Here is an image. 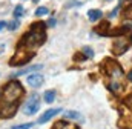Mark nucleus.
<instances>
[{"mask_svg": "<svg viewBox=\"0 0 132 129\" xmlns=\"http://www.w3.org/2000/svg\"><path fill=\"white\" fill-rule=\"evenodd\" d=\"M88 17H89L91 22H97L103 17V12L100 9H91V11H88Z\"/></svg>", "mask_w": 132, "mask_h": 129, "instance_id": "1a4fd4ad", "label": "nucleus"}, {"mask_svg": "<svg viewBox=\"0 0 132 129\" xmlns=\"http://www.w3.org/2000/svg\"><path fill=\"white\" fill-rule=\"evenodd\" d=\"M118 9H120V5H117V8H115V9H114V11H112V12L109 14V17H111V19H114V17L117 15V12H118Z\"/></svg>", "mask_w": 132, "mask_h": 129, "instance_id": "aec40b11", "label": "nucleus"}, {"mask_svg": "<svg viewBox=\"0 0 132 129\" xmlns=\"http://www.w3.org/2000/svg\"><path fill=\"white\" fill-rule=\"evenodd\" d=\"M45 23L38 22V23H34L31 25V29L28 34H25L19 43L17 48H28V49H35L38 46H42L46 40V32H45Z\"/></svg>", "mask_w": 132, "mask_h": 129, "instance_id": "f257e3e1", "label": "nucleus"}, {"mask_svg": "<svg viewBox=\"0 0 132 129\" xmlns=\"http://www.w3.org/2000/svg\"><path fill=\"white\" fill-rule=\"evenodd\" d=\"M54 129H78L77 126H74V125H69V123H66V122H59V123H55L54 125Z\"/></svg>", "mask_w": 132, "mask_h": 129, "instance_id": "9d476101", "label": "nucleus"}, {"mask_svg": "<svg viewBox=\"0 0 132 129\" xmlns=\"http://www.w3.org/2000/svg\"><path fill=\"white\" fill-rule=\"evenodd\" d=\"M128 80L132 82V71H129V74H128Z\"/></svg>", "mask_w": 132, "mask_h": 129, "instance_id": "b1692460", "label": "nucleus"}, {"mask_svg": "<svg viewBox=\"0 0 132 129\" xmlns=\"http://www.w3.org/2000/svg\"><path fill=\"white\" fill-rule=\"evenodd\" d=\"M129 45H131V42H129V40L118 38L117 42H114V43H112V52H114L115 55H121V54H125V51H128V49H129Z\"/></svg>", "mask_w": 132, "mask_h": 129, "instance_id": "423d86ee", "label": "nucleus"}, {"mask_svg": "<svg viewBox=\"0 0 132 129\" xmlns=\"http://www.w3.org/2000/svg\"><path fill=\"white\" fill-rule=\"evenodd\" d=\"M125 15H126V17H129V19H132V5L129 6V8H128V9H126Z\"/></svg>", "mask_w": 132, "mask_h": 129, "instance_id": "412c9836", "label": "nucleus"}, {"mask_svg": "<svg viewBox=\"0 0 132 129\" xmlns=\"http://www.w3.org/2000/svg\"><path fill=\"white\" fill-rule=\"evenodd\" d=\"M6 26H8V28H9L11 31H14V29H15V28L19 26V20H15V22H11V23H8Z\"/></svg>", "mask_w": 132, "mask_h": 129, "instance_id": "a211bd4d", "label": "nucleus"}, {"mask_svg": "<svg viewBox=\"0 0 132 129\" xmlns=\"http://www.w3.org/2000/svg\"><path fill=\"white\" fill-rule=\"evenodd\" d=\"M43 66L42 64H37V66H29V68H26V69H22V71H19L15 75H22V74H26V72H31V71H38V69H42Z\"/></svg>", "mask_w": 132, "mask_h": 129, "instance_id": "ddd939ff", "label": "nucleus"}, {"mask_svg": "<svg viewBox=\"0 0 132 129\" xmlns=\"http://www.w3.org/2000/svg\"><path fill=\"white\" fill-rule=\"evenodd\" d=\"M83 54H85L86 59H92V57H94V51H92V48H89V46H85V48H83Z\"/></svg>", "mask_w": 132, "mask_h": 129, "instance_id": "dca6fc26", "label": "nucleus"}, {"mask_svg": "<svg viewBox=\"0 0 132 129\" xmlns=\"http://www.w3.org/2000/svg\"><path fill=\"white\" fill-rule=\"evenodd\" d=\"M26 82H28V85L29 86H32V88H38V86H42L43 85V75H40V74H29L28 77H26Z\"/></svg>", "mask_w": 132, "mask_h": 129, "instance_id": "0eeeda50", "label": "nucleus"}, {"mask_svg": "<svg viewBox=\"0 0 132 129\" xmlns=\"http://www.w3.org/2000/svg\"><path fill=\"white\" fill-rule=\"evenodd\" d=\"M34 126V123H23V125H19V126H14L12 129H31Z\"/></svg>", "mask_w": 132, "mask_h": 129, "instance_id": "f3484780", "label": "nucleus"}, {"mask_svg": "<svg viewBox=\"0 0 132 129\" xmlns=\"http://www.w3.org/2000/svg\"><path fill=\"white\" fill-rule=\"evenodd\" d=\"M125 103L128 104V108H129V109L132 111V95H129V97H128V98L125 100Z\"/></svg>", "mask_w": 132, "mask_h": 129, "instance_id": "6ab92c4d", "label": "nucleus"}, {"mask_svg": "<svg viewBox=\"0 0 132 129\" xmlns=\"http://www.w3.org/2000/svg\"><path fill=\"white\" fill-rule=\"evenodd\" d=\"M104 63L108 64V66H104V72H106L108 77L111 78L109 89H111L114 94H120V92L125 89V72L121 71V68L115 63V62L106 60Z\"/></svg>", "mask_w": 132, "mask_h": 129, "instance_id": "f03ea898", "label": "nucleus"}, {"mask_svg": "<svg viewBox=\"0 0 132 129\" xmlns=\"http://www.w3.org/2000/svg\"><path fill=\"white\" fill-rule=\"evenodd\" d=\"M5 26H6V22H3V20H0V31H2V29H3Z\"/></svg>", "mask_w": 132, "mask_h": 129, "instance_id": "4be33fe9", "label": "nucleus"}, {"mask_svg": "<svg viewBox=\"0 0 132 129\" xmlns=\"http://www.w3.org/2000/svg\"><path fill=\"white\" fill-rule=\"evenodd\" d=\"M48 12H49V9L45 8V6H40V8L35 9V15H37V17H40V15H46Z\"/></svg>", "mask_w": 132, "mask_h": 129, "instance_id": "2eb2a0df", "label": "nucleus"}, {"mask_svg": "<svg viewBox=\"0 0 132 129\" xmlns=\"http://www.w3.org/2000/svg\"><path fill=\"white\" fill-rule=\"evenodd\" d=\"M32 2H34V3H38V0H32Z\"/></svg>", "mask_w": 132, "mask_h": 129, "instance_id": "393cba45", "label": "nucleus"}, {"mask_svg": "<svg viewBox=\"0 0 132 129\" xmlns=\"http://www.w3.org/2000/svg\"><path fill=\"white\" fill-rule=\"evenodd\" d=\"M54 100H55V91L51 89V91H46L45 92V101L46 103H52Z\"/></svg>", "mask_w": 132, "mask_h": 129, "instance_id": "f8f14e48", "label": "nucleus"}, {"mask_svg": "<svg viewBox=\"0 0 132 129\" xmlns=\"http://www.w3.org/2000/svg\"><path fill=\"white\" fill-rule=\"evenodd\" d=\"M38 109H40V97H38V94H32L26 100V106H25L23 112H25V115H34L35 112H38Z\"/></svg>", "mask_w": 132, "mask_h": 129, "instance_id": "20e7f679", "label": "nucleus"}, {"mask_svg": "<svg viewBox=\"0 0 132 129\" xmlns=\"http://www.w3.org/2000/svg\"><path fill=\"white\" fill-rule=\"evenodd\" d=\"M48 23H49V25H51V26H54V25H55V20H54V19H51V20H49V22H48Z\"/></svg>", "mask_w": 132, "mask_h": 129, "instance_id": "5701e85b", "label": "nucleus"}, {"mask_svg": "<svg viewBox=\"0 0 132 129\" xmlns=\"http://www.w3.org/2000/svg\"><path fill=\"white\" fill-rule=\"evenodd\" d=\"M22 95H23V88H22L20 82L11 80L9 83L5 85V88L0 94V106H8V104L19 103V98Z\"/></svg>", "mask_w": 132, "mask_h": 129, "instance_id": "7ed1b4c3", "label": "nucleus"}, {"mask_svg": "<svg viewBox=\"0 0 132 129\" xmlns=\"http://www.w3.org/2000/svg\"><path fill=\"white\" fill-rule=\"evenodd\" d=\"M32 57H34V52H26V49L22 52V51L19 49L17 54L9 60V64H11V66H20V64H25L26 62H29Z\"/></svg>", "mask_w": 132, "mask_h": 129, "instance_id": "39448f33", "label": "nucleus"}, {"mask_svg": "<svg viewBox=\"0 0 132 129\" xmlns=\"http://www.w3.org/2000/svg\"><path fill=\"white\" fill-rule=\"evenodd\" d=\"M23 12H25V9H23V6L22 5H17L15 8H14V19H20L22 15H23Z\"/></svg>", "mask_w": 132, "mask_h": 129, "instance_id": "4468645a", "label": "nucleus"}, {"mask_svg": "<svg viewBox=\"0 0 132 129\" xmlns=\"http://www.w3.org/2000/svg\"><path fill=\"white\" fill-rule=\"evenodd\" d=\"M63 117L65 118H80V112H77V111H65L63 112Z\"/></svg>", "mask_w": 132, "mask_h": 129, "instance_id": "9b49d317", "label": "nucleus"}, {"mask_svg": "<svg viewBox=\"0 0 132 129\" xmlns=\"http://www.w3.org/2000/svg\"><path fill=\"white\" fill-rule=\"evenodd\" d=\"M60 111H62V109H59V108H55V109H49V111H46V112H45V114H43V115H42V117L38 118V123H40V125H43V123H46V122H48V120H51V118H52L54 115H57V114H59Z\"/></svg>", "mask_w": 132, "mask_h": 129, "instance_id": "6e6552de", "label": "nucleus"}]
</instances>
